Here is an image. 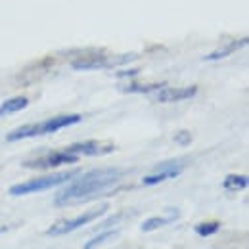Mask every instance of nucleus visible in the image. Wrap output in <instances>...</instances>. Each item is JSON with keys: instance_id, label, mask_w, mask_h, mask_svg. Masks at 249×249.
<instances>
[{"instance_id": "nucleus-1", "label": "nucleus", "mask_w": 249, "mask_h": 249, "mask_svg": "<svg viewBox=\"0 0 249 249\" xmlns=\"http://www.w3.org/2000/svg\"><path fill=\"white\" fill-rule=\"evenodd\" d=\"M124 173L119 169H98V171H90L87 175H83L81 178L73 180L67 188H63L62 192L56 196L54 205H67L75 199H85L90 197L94 194H100L113 184H117L121 180Z\"/></svg>"}, {"instance_id": "nucleus-2", "label": "nucleus", "mask_w": 249, "mask_h": 249, "mask_svg": "<svg viewBox=\"0 0 249 249\" xmlns=\"http://www.w3.org/2000/svg\"><path fill=\"white\" fill-rule=\"evenodd\" d=\"M83 121V117L79 113H71V115H56L52 119H46L42 123H33V124H23V126H18L16 130H12L6 140L8 142H18V140H23V138H35V136H44V134H52V132H58L65 126H71V124H77Z\"/></svg>"}, {"instance_id": "nucleus-3", "label": "nucleus", "mask_w": 249, "mask_h": 249, "mask_svg": "<svg viewBox=\"0 0 249 249\" xmlns=\"http://www.w3.org/2000/svg\"><path fill=\"white\" fill-rule=\"evenodd\" d=\"M77 175H79L77 171H67V173H54V175L31 178V180H27V182H21V184L12 186L10 188V194L18 197V196H27V194H35V192H44V190L62 186L63 182L73 180Z\"/></svg>"}, {"instance_id": "nucleus-4", "label": "nucleus", "mask_w": 249, "mask_h": 249, "mask_svg": "<svg viewBox=\"0 0 249 249\" xmlns=\"http://www.w3.org/2000/svg\"><path fill=\"white\" fill-rule=\"evenodd\" d=\"M106 211H107V203L96 207L92 211H87V213H83V215H79V217H75V218L58 220V222H54V224L46 230V234H48V236H63V234H69V232H73V230H77V228L87 226L89 222H92L96 218L104 217Z\"/></svg>"}, {"instance_id": "nucleus-5", "label": "nucleus", "mask_w": 249, "mask_h": 249, "mask_svg": "<svg viewBox=\"0 0 249 249\" xmlns=\"http://www.w3.org/2000/svg\"><path fill=\"white\" fill-rule=\"evenodd\" d=\"M136 56L134 54H126V56H115V58H107L106 54H94L89 58H81V60H75L71 63L73 69H79V71H92V69H109V67H115V65H123L128 63L130 60H134Z\"/></svg>"}, {"instance_id": "nucleus-6", "label": "nucleus", "mask_w": 249, "mask_h": 249, "mask_svg": "<svg viewBox=\"0 0 249 249\" xmlns=\"http://www.w3.org/2000/svg\"><path fill=\"white\" fill-rule=\"evenodd\" d=\"M77 161H79V157L75 154H69L67 150H62V152H50L44 157L27 161L23 165L31 167V169H52V167H60V165H71V163H77Z\"/></svg>"}, {"instance_id": "nucleus-7", "label": "nucleus", "mask_w": 249, "mask_h": 249, "mask_svg": "<svg viewBox=\"0 0 249 249\" xmlns=\"http://www.w3.org/2000/svg\"><path fill=\"white\" fill-rule=\"evenodd\" d=\"M182 171H184V163H182V161H167V163H163V165L157 167L156 173L144 177V178H142V184H146V186H156V184H161V182H165V180H169V178L178 177Z\"/></svg>"}, {"instance_id": "nucleus-8", "label": "nucleus", "mask_w": 249, "mask_h": 249, "mask_svg": "<svg viewBox=\"0 0 249 249\" xmlns=\"http://www.w3.org/2000/svg\"><path fill=\"white\" fill-rule=\"evenodd\" d=\"M69 154H75L77 157L81 156H106V154H111L115 152V146L113 144H102V142H96V140H87V142H77V144H71L69 148H65Z\"/></svg>"}, {"instance_id": "nucleus-9", "label": "nucleus", "mask_w": 249, "mask_h": 249, "mask_svg": "<svg viewBox=\"0 0 249 249\" xmlns=\"http://www.w3.org/2000/svg\"><path fill=\"white\" fill-rule=\"evenodd\" d=\"M197 94V87H182V89H171V87H163L156 92L157 102L163 104H173V102H182L190 100Z\"/></svg>"}, {"instance_id": "nucleus-10", "label": "nucleus", "mask_w": 249, "mask_h": 249, "mask_svg": "<svg viewBox=\"0 0 249 249\" xmlns=\"http://www.w3.org/2000/svg\"><path fill=\"white\" fill-rule=\"evenodd\" d=\"M248 44V38L244 36L242 40L238 38V40H232L230 44H226V46H222V48H218L215 50L213 54H209V56H205V62H217V60H222V58H228L230 54H234V52H238L240 48H244Z\"/></svg>"}, {"instance_id": "nucleus-11", "label": "nucleus", "mask_w": 249, "mask_h": 249, "mask_svg": "<svg viewBox=\"0 0 249 249\" xmlns=\"http://www.w3.org/2000/svg\"><path fill=\"white\" fill-rule=\"evenodd\" d=\"M27 106H29V100L25 96L10 98V100H6V102L0 104V117H6V115H12V113H18V111H23Z\"/></svg>"}, {"instance_id": "nucleus-12", "label": "nucleus", "mask_w": 249, "mask_h": 249, "mask_svg": "<svg viewBox=\"0 0 249 249\" xmlns=\"http://www.w3.org/2000/svg\"><path fill=\"white\" fill-rule=\"evenodd\" d=\"M178 218V211L177 209H173V213L169 215V217H152V218H146L142 224H140V230L142 232H154L157 228H163V226H167V224H171L173 220H177Z\"/></svg>"}, {"instance_id": "nucleus-13", "label": "nucleus", "mask_w": 249, "mask_h": 249, "mask_svg": "<svg viewBox=\"0 0 249 249\" xmlns=\"http://www.w3.org/2000/svg\"><path fill=\"white\" fill-rule=\"evenodd\" d=\"M165 83H152V85H140V83H128L126 87H123V92H134V94H150L157 92L159 89H163Z\"/></svg>"}, {"instance_id": "nucleus-14", "label": "nucleus", "mask_w": 249, "mask_h": 249, "mask_svg": "<svg viewBox=\"0 0 249 249\" xmlns=\"http://www.w3.org/2000/svg\"><path fill=\"white\" fill-rule=\"evenodd\" d=\"M248 184H249V180L246 175H228V177L224 178V182H222L224 190H230V192L244 190V188H248Z\"/></svg>"}, {"instance_id": "nucleus-15", "label": "nucleus", "mask_w": 249, "mask_h": 249, "mask_svg": "<svg viewBox=\"0 0 249 249\" xmlns=\"http://www.w3.org/2000/svg\"><path fill=\"white\" fill-rule=\"evenodd\" d=\"M218 228H220V222H217V220H211V222H199V224H197L194 230H196V234H197V236L207 238V236L217 234Z\"/></svg>"}, {"instance_id": "nucleus-16", "label": "nucleus", "mask_w": 249, "mask_h": 249, "mask_svg": "<svg viewBox=\"0 0 249 249\" xmlns=\"http://www.w3.org/2000/svg\"><path fill=\"white\" fill-rule=\"evenodd\" d=\"M117 234V230H102L98 236H94L92 240L89 242V244H85V248L83 249H94V248H98V246H102V244H106L109 238H113Z\"/></svg>"}, {"instance_id": "nucleus-17", "label": "nucleus", "mask_w": 249, "mask_h": 249, "mask_svg": "<svg viewBox=\"0 0 249 249\" xmlns=\"http://www.w3.org/2000/svg\"><path fill=\"white\" fill-rule=\"evenodd\" d=\"M175 142L180 144V146H188V144L192 142V134H190L188 130H180V132L175 136Z\"/></svg>"}, {"instance_id": "nucleus-18", "label": "nucleus", "mask_w": 249, "mask_h": 249, "mask_svg": "<svg viewBox=\"0 0 249 249\" xmlns=\"http://www.w3.org/2000/svg\"><path fill=\"white\" fill-rule=\"evenodd\" d=\"M138 75V69H128V71H117V77L119 79H132Z\"/></svg>"}, {"instance_id": "nucleus-19", "label": "nucleus", "mask_w": 249, "mask_h": 249, "mask_svg": "<svg viewBox=\"0 0 249 249\" xmlns=\"http://www.w3.org/2000/svg\"><path fill=\"white\" fill-rule=\"evenodd\" d=\"M6 232V226H0V234H4Z\"/></svg>"}]
</instances>
